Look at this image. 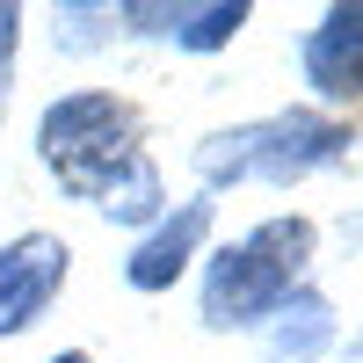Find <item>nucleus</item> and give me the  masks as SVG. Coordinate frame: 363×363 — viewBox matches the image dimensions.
<instances>
[{
    "label": "nucleus",
    "mask_w": 363,
    "mask_h": 363,
    "mask_svg": "<svg viewBox=\"0 0 363 363\" xmlns=\"http://www.w3.org/2000/svg\"><path fill=\"white\" fill-rule=\"evenodd\" d=\"M320 247V225L306 211H277V218L247 225L240 240H225L218 255L196 262V313L211 335H262L269 313L306 284Z\"/></svg>",
    "instance_id": "nucleus-1"
},
{
    "label": "nucleus",
    "mask_w": 363,
    "mask_h": 363,
    "mask_svg": "<svg viewBox=\"0 0 363 363\" xmlns=\"http://www.w3.org/2000/svg\"><path fill=\"white\" fill-rule=\"evenodd\" d=\"M342 145H349V124H342V116L298 102V109L247 116V124H233V131H211V138L196 145V174H203V196L240 189V182L298 189V182H313L320 167H335Z\"/></svg>",
    "instance_id": "nucleus-2"
},
{
    "label": "nucleus",
    "mask_w": 363,
    "mask_h": 363,
    "mask_svg": "<svg viewBox=\"0 0 363 363\" xmlns=\"http://www.w3.org/2000/svg\"><path fill=\"white\" fill-rule=\"evenodd\" d=\"M138 153H145L138 145V109L124 95H109V87H73V95L44 102V116H37V160L80 203H102L109 182Z\"/></svg>",
    "instance_id": "nucleus-3"
},
{
    "label": "nucleus",
    "mask_w": 363,
    "mask_h": 363,
    "mask_svg": "<svg viewBox=\"0 0 363 363\" xmlns=\"http://www.w3.org/2000/svg\"><path fill=\"white\" fill-rule=\"evenodd\" d=\"M211 225H218V196H203V189H196V196L167 203V218H160V225H145V233L131 240V255H124V284H131L138 298L174 291V284L203 262Z\"/></svg>",
    "instance_id": "nucleus-4"
},
{
    "label": "nucleus",
    "mask_w": 363,
    "mask_h": 363,
    "mask_svg": "<svg viewBox=\"0 0 363 363\" xmlns=\"http://www.w3.org/2000/svg\"><path fill=\"white\" fill-rule=\"evenodd\" d=\"M66 277H73V247L58 233H15L8 247H0V342L29 335V327L58 306Z\"/></svg>",
    "instance_id": "nucleus-5"
},
{
    "label": "nucleus",
    "mask_w": 363,
    "mask_h": 363,
    "mask_svg": "<svg viewBox=\"0 0 363 363\" xmlns=\"http://www.w3.org/2000/svg\"><path fill=\"white\" fill-rule=\"evenodd\" d=\"M298 66H306L313 109H327V116L363 95V0H342V8H327V15L306 29Z\"/></svg>",
    "instance_id": "nucleus-6"
},
{
    "label": "nucleus",
    "mask_w": 363,
    "mask_h": 363,
    "mask_svg": "<svg viewBox=\"0 0 363 363\" xmlns=\"http://www.w3.org/2000/svg\"><path fill=\"white\" fill-rule=\"evenodd\" d=\"M116 22L131 37H153L174 51H225L240 29H247V0H124Z\"/></svg>",
    "instance_id": "nucleus-7"
},
{
    "label": "nucleus",
    "mask_w": 363,
    "mask_h": 363,
    "mask_svg": "<svg viewBox=\"0 0 363 363\" xmlns=\"http://www.w3.org/2000/svg\"><path fill=\"white\" fill-rule=\"evenodd\" d=\"M327 349H335V306H327V291L298 284L262 327V363H320Z\"/></svg>",
    "instance_id": "nucleus-8"
},
{
    "label": "nucleus",
    "mask_w": 363,
    "mask_h": 363,
    "mask_svg": "<svg viewBox=\"0 0 363 363\" xmlns=\"http://www.w3.org/2000/svg\"><path fill=\"white\" fill-rule=\"evenodd\" d=\"M15 44H22V8H0V109H8V87H15Z\"/></svg>",
    "instance_id": "nucleus-9"
},
{
    "label": "nucleus",
    "mask_w": 363,
    "mask_h": 363,
    "mask_svg": "<svg viewBox=\"0 0 363 363\" xmlns=\"http://www.w3.org/2000/svg\"><path fill=\"white\" fill-rule=\"evenodd\" d=\"M51 363H95V356H87V349H58Z\"/></svg>",
    "instance_id": "nucleus-10"
},
{
    "label": "nucleus",
    "mask_w": 363,
    "mask_h": 363,
    "mask_svg": "<svg viewBox=\"0 0 363 363\" xmlns=\"http://www.w3.org/2000/svg\"><path fill=\"white\" fill-rule=\"evenodd\" d=\"M342 363H363V342H349V356H342Z\"/></svg>",
    "instance_id": "nucleus-11"
}]
</instances>
